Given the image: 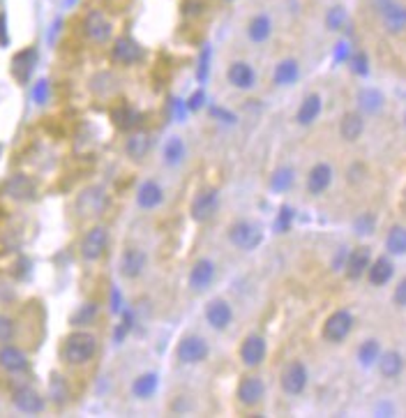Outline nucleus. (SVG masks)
Here are the masks:
<instances>
[{
  "label": "nucleus",
  "instance_id": "f257e3e1",
  "mask_svg": "<svg viewBox=\"0 0 406 418\" xmlns=\"http://www.w3.org/2000/svg\"><path fill=\"white\" fill-rule=\"evenodd\" d=\"M95 351H97V340L90 333H72L65 346H62V353H65V360L72 363V365H83L88 363Z\"/></svg>",
  "mask_w": 406,
  "mask_h": 418
},
{
  "label": "nucleus",
  "instance_id": "f03ea898",
  "mask_svg": "<svg viewBox=\"0 0 406 418\" xmlns=\"http://www.w3.org/2000/svg\"><path fill=\"white\" fill-rule=\"evenodd\" d=\"M109 245V229L107 227H93L81 241V257L86 262H97V259L107 252Z\"/></svg>",
  "mask_w": 406,
  "mask_h": 418
},
{
  "label": "nucleus",
  "instance_id": "7ed1b4c3",
  "mask_svg": "<svg viewBox=\"0 0 406 418\" xmlns=\"http://www.w3.org/2000/svg\"><path fill=\"white\" fill-rule=\"evenodd\" d=\"M229 241L241 250H254L261 243V229L254 222L241 220L229 227Z\"/></svg>",
  "mask_w": 406,
  "mask_h": 418
},
{
  "label": "nucleus",
  "instance_id": "20e7f679",
  "mask_svg": "<svg viewBox=\"0 0 406 418\" xmlns=\"http://www.w3.org/2000/svg\"><path fill=\"white\" fill-rule=\"evenodd\" d=\"M351 328H353L351 312L337 310V312H332L328 319H325V323H323V337L328 342H341L349 333H351Z\"/></svg>",
  "mask_w": 406,
  "mask_h": 418
},
{
  "label": "nucleus",
  "instance_id": "39448f33",
  "mask_svg": "<svg viewBox=\"0 0 406 418\" xmlns=\"http://www.w3.org/2000/svg\"><path fill=\"white\" fill-rule=\"evenodd\" d=\"M176 353H178L180 363L194 365V363H201V360H205V356H208V342H205L201 335H187L180 340Z\"/></svg>",
  "mask_w": 406,
  "mask_h": 418
},
{
  "label": "nucleus",
  "instance_id": "423d86ee",
  "mask_svg": "<svg viewBox=\"0 0 406 418\" xmlns=\"http://www.w3.org/2000/svg\"><path fill=\"white\" fill-rule=\"evenodd\" d=\"M104 206H107V192L97 185L86 187L76 199V210H79V215H83V217L100 215V213L104 210Z\"/></svg>",
  "mask_w": 406,
  "mask_h": 418
},
{
  "label": "nucleus",
  "instance_id": "0eeeda50",
  "mask_svg": "<svg viewBox=\"0 0 406 418\" xmlns=\"http://www.w3.org/2000/svg\"><path fill=\"white\" fill-rule=\"evenodd\" d=\"M307 386V368L300 360H293L282 372V389L289 396H300Z\"/></svg>",
  "mask_w": 406,
  "mask_h": 418
},
{
  "label": "nucleus",
  "instance_id": "6e6552de",
  "mask_svg": "<svg viewBox=\"0 0 406 418\" xmlns=\"http://www.w3.org/2000/svg\"><path fill=\"white\" fill-rule=\"evenodd\" d=\"M264 393H266V386L261 382V377L257 375L243 377L241 384H238V400H241V405L245 407H257L259 402L264 400Z\"/></svg>",
  "mask_w": 406,
  "mask_h": 418
},
{
  "label": "nucleus",
  "instance_id": "1a4fd4ad",
  "mask_svg": "<svg viewBox=\"0 0 406 418\" xmlns=\"http://www.w3.org/2000/svg\"><path fill=\"white\" fill-rule=\"evenodd\" d=\"M266 358V340L261 335H248L241 344V360L248 368L261 365V360Z\"/></svg>",
  "mask_w": 406,
  "mask_h": 418
},
{
  "label": "nucleus",
  "instance_id": "9d476101",
  "mask_svg": "<svg viewBox=\"0 0 406 418\" xmlns=\"http://www.w3.org/2000/svg\"><path fill=\"white\" fill-rule=\"evenodd\" d=\"M83 28H86V35L97 44L107 42V39L111 37V23L100 10L88 12V17H86V21H83Z\"/></svg>",
  "mask_w": 406,
  "mask_h": 418
},
{
  "label": "nucleus",
  "instance_id": "9b49d317",
  "mask_svg": "<svg viewBox=\"0 0 406 418\" xmlns=\"http://www.w3.org/2000/svg\"><path fill=\"white\" fill-rule=\"evenodd\" d=\"M226 79L231 86H236V88L248 90L257 83V72H254V67L250 62L238 60V62H231V67L226 69Z\"/></svg>",
  "mask_w": 406,
  "mask_h": 418
},
{
  "label": "nucleus",
  "instance_id": "f8f14e48",
  "mask_svg": "<svg viewBox=\"0 0 406 418\" xmlns=\"http://www.w3.org/2000/svg\"><path fill=\"white\" fill-rule=\"evenodd\" d=\"M215 210H217V192L215 190L198 192L192 201V208H189V213H192V217L196 220V222H205V220H210L215 215Z\"/></svg>",
  "mask_w": 406,
  "mask_h": 418
},
{
  "label": "nucleus",
  "instance_id": "ddd939ff",
  "mask_svg": "<svg viewBox=\"0 0 406 418\" xmlns=\"http://www.w3.org/2000/svg\"><path fill=\"white\" fill-rule=\"evenodd\" d=\"M381 21H384V28L390 35H400L406 30V5L393 0L384 12H381Z\"/></svg>",
  "mask_w": 406,
  "mask_h": 418
},
{
  "label": "nucleus",
  "instance_id": "4468645a",
  "mask_svg": "<svg viewBox=\"0 0 406 418\" xmlns=\"http://www.w3.org/2000/svg\"><path fill=\"white\" fill-rule=\"evenodd\" d=\"M14 407L23 414H39L44 409V398L30 386H21L14 391Z\"/></svg>",
  "mask_w": 406,
  "mask_h": 418
},
{
  "label": "nucleus",
  "instance_id": "2eb2a0df",
  "mask_svg": "<svg viewBox=\"0 0 406 418\" xmlns=\"http://www.w3.org/2000/svg\"><path fill=\"white\" fill-rule=\"evenodd\" d=\"M215 280V264L210 259H198V262L192 266V271H189V287L194 291H205Z\"/></svg>",
  "mask_w": 406,
  "mask_h": 418
},
{
  "label": "nucleus",
  "instance_id": "dca6fc26",
  "mask_svg": "<svg viewBox=\"0 0 406 418\" xmlns=\"http://www.w3.org/2000/svg\"><path fill=\"white\" fill-rule=\"evenodd\" d=\"M205 319H208V323L215 330H224L231 323V319H234V310H231V305L224 298H215L205 307Z\"/></svg>",
  "mask_w": 406,
  "mask_h": 418
},
{
  "label": "nucleus",
  "instance_id": "f3484780",
  "mask_svg": "<svg viewBox=\"0 0 406 418\" xmlns=\"http://www.w3.org/2000/svg\"><path fill=\"white\" fill-rule=\"evenodd\" d=\"M143 268H146V252L139 248H127L121 257V273L127 280H134L143 273Z\"/></svg>",
  "mask_w": 406,
  "mask_h": 418
},
{
  "label": "nucleus",
  "instance_id": "a211bd4d",
  "mask_svg": "<svg viewBox=\"0 0 406 418\" xmlns=\"http://www.w3.org/2000/svg\"><path fill=\"white\" fill-rule=\"evenodd\" d=\"M5 194L10 196V199L28 201L35 196V183L28 176H23V173H17V176H12L5 183Z\"/></svg>",
  "mask_w": 406,
  "mask_h": 418
},
{
  "label": "nucleus",
  "instance_id": "6ab92c4d",
  "mask_svg": "<svg viewBox=\"0 0 406 418\" xmlns=\"http://www.w3.org/2000/svg\"><path fill=\"white\" fill-rule=\"evenodd\" d=\"M111 56H114L116 62H121V65H132V62H137L141 58V46L130 37H121L116 39Z\"/></svg>",
  "mask_w": 406,
  "mask_h": 418
},
{
  "label": "nucleus",
  "instance_id": "aec40b11",
  "mask_svg": "<svg viewBox=\"0 0 406 418\" xmlns=\"http://www.w3.org/2000/svg\"><path fill=\"white\" fill-rule=\"evenodd\" d=\"M332 183V169H330V164H316V167H312V171H309V176H307V190L312 192V194H323L325 190L330 187Z\"/></svg>",
  "mask_w": 406,
  "mask_h": 418
},
{
  "label": "nucleus",
  "instance_id": "412c9836",
  "mask_svg": "<svg viewBox=\"0 0 406 418\" xmlns=\"http://www.w3.org/2000/svg\"><path fill=\"white\" fill-rule=\"evenodd\" d=\"M0 368L7 370V372H26L28 356L17 346H3L0 349Z\"/></svg>",
  "mask_w": 406,
  "mask_h": 418
},
{
  "label": "nucleus",
  "instance_id": "4be33fe9",
  "mask_svg": "<svg viewBox=\"0 0 406 418\" xmlns=\"http://www.w3.org/2000/svg\"><path fill=\"white\" fill-rule=\"evenodd\" d=\"M367 268H370V250L367 248H358V250L351 252V255H349L346 275L351 280L363 278V275L367 273Z\"/></svg>",
  "mask_w": 406,
  "mask_h": 418
},
{
  "label": "nucleus",
  "instance_id": "5701e85b",
  "mask_svg": "<svg viewBox=\"0 0 406 418\" xmlns=\"http://www.w3.org/2000/svg\"><path fill=\"white\" fill-rule=\"evenodd\" d=\"M395 268H393V262H390L388 257H379L377 262H372L370 268H367V275H370V282L372 285H386V282L393 278Z\"/></svg>",
  "mask_w": 406,
  "mask_h": 418
},
{
  "label": "nucleus",
  "instance_id": "b1692460",
  "mask_svg": "<svg viewBox=\"0 0 406 418\" xmlns=\"http://www.w3.org/2000/svg\"><path fill=\"white\" fill-rule=\"evenodd\" d=\"M164 199V194H162V187H159L157 183H153V180H148V183H143L139 187V194H137V203L141 208H155L159 206Z\"/></svg>",
  "mask_w": 406,
  "mask_h": 418
},
{
  "label": "nucleus",
  "instance_id": "393cba45",
  "mask_svg": "<svg viewBox=\"0 0 406 418\" xmlns=\"http://www.w3.org/2000/svg\"><path fill=\"white\" fill-rule=\"evenodd\" d=\"M125 153L132 157V160H143L150 153V137L146 132H137L127 139L125 144Z\"/></svg>",
  "mask_w": 406,
  "mask_h": 418
},
{
  "label": "nucleus",
  "instance_id": "a878e982",
  "mask_svg": "<svg viewBox=\"0 0 406 418\" xmlns=\"http://www.w3.org/2000/svg\"><path fill=\"white\" fill-rule=\"evenodd\" d=\"M318 114H321V97L318 95H307L305 100H302V104L298 109V116H296V121L300 125H312Z\"/></svg>",
  "mask_w": 406,
  "mask_h": 418
},
{
  "label": "nucleus",
  "instance_id": "bb28decb",
  "mask_svg": "<svg viewBox=\"0 0 406 418\" xmlns=\"http://www.w3.org/2000/svg\"><path fill=\"white\" fill-rule=\"evenodd\" d=\"M377 363H379L381 375L388 377V379H393V377H397L404 370V358L400 351H386L384 356H379Z\"/></svg>",
  "mask_w": 406,
  "mask_h": 418
},
{
  "label": "nucleus",
  "instance_id": "cd10ccee",
  "mask_svg": "<svg viewBox=\"0 0 406 418\" xmlns=\"http://www.w3.org/2000/svg\"><path fill=\"white\" fill-rule=\"evenodd\" d=\"M270 33H273V21H270L266 14H257V17L250 21L248 35H250L252 42H266V39L270 37Z\"/></svg>",
  "mask_w": 406,
  "mask_h": 418
},
{
  "label": "nucleus",
  "instance_id": "c85d7f7f",
  "mask_svg": "<svg viewBox=\"0 0 406 418\" xmlns=\"http://www.w3.org/2000/svg\"><path fill=\"white\" fill-rule=\"evenodd\" d=\"M365 130V121L360 114H346L339 123V134L346 141H356Z\"/></svg>",
  "mask_w": 406,
  "mask_h": 418
},
{
  "label": "nucleus",
  "instance_id": "c756f323",
  "mask_svg": "<svg viewBox=\"0 0 406 418\" xmlns=\"http://www.w3.org/2000/svg\"><path fill=\"white\" fill-rule=\"evenodd\" d=\"M298 74H300L298 62L293 58H286L275 67V83L277 86H291V83H296Z\"/></svg>",
  "mask_w": 406,
  "mask_h": 418
},
{
  "label": "nucleus",
  "instance_id": "7c9ffc66",
  "mask_svg": "<svg viewBox=\"0 0 406 418\" xmlns=\"http://www.w3.org/2000/svg\"><path fill=\"white\" fill-rule=\"evenodd\" d=\"M386 248L390 255H406V229L393 227L386 236Z\"/></svg>",
  "mask_w": 406,
  "mask_h": 418
},
{
  "label": "nucleus",
  "instance_id": "2f4dec72",
  "mask_svg": "<svg viewBox=\"0 0 406 418\" xmlns=\"http://www.w3.org/2000/svg\"><path fill=\"white\" fill-rule=\"evenodd\" d=\"M358 102H360V109L367 114H377L381 107H384V95H381L379 90L374 88H365L360 90V95H358Z\"/></svg>",
  "mask_w": 406,
  "mask_h": 418
},
{
  "label": "nucleus",
  "instance_id": "473e14b6",
  "mask_svg": "<svg viewBox=\"0 0 406 418\" xmlns=\"http://www.w3.org/2000/svg\"><path fill=\"white\" fill-rule=\"evenodd\" d=\"M132 391H134V396H137V398H150L157 391V375H150L148 372V375L137 377V382H134Z\"/></svg>",
  "mask_w": 406,
  "mask_h": 418
},
{
  "label": "nucleus",
  "instance_id": "72a5a7b5",
  "mask_svg": "<svg viewBox=\"0 0 406 418\" xmlns=\"http://www.w3.org/2000/svg\"><path fill=\"white\" fill-rule=\"evenodd\" d=\"M381 356V349H379V342L377 340H367L360 344V349H358V360L363 363V365H374V363L379 360Z\"/></svg>",
  "mask_w": 406,
  "mask_h": 418
},
{
  "label": "nucleus",
  "instance_id": "f704fd0d",
  "mask_svg": "<svg viewBox=\"0 0 406 418\" xmlns=\"http://www.w3.org/2000/svg\"><path fill=\"white\" fill-rule=\"evenodd\" d=\"M270 185H273V190H277V192L289 190V187L293 185V169L291 167H280L273 173V178H270Z\"/></svg>",
  "mask_w": 406,
  "mask_h": 418
},
{
  "label": "nucleus",
  "instance_id": "c9c22d12",
  "mask_svg": "<svg viewBox=\"0 0 406 418\" xmlns=\"http://www.w3.org/2000/svg\"><path fill=\"white\" fill-rule=\"evenodd\" d=\"M164 157L169 164H178L182 162V157H185V144H182L180 137H171L169 144L164 148Z\"/></svg>",
  "mask_w": 406,
  "mask_h": 418
},
{
  "label": "nucleus",
  "instance_id": "e433bc0d",
  "mask_svg": "<svg viewBox=\"0 0 406 418\" xmlns=\"http://www.w3.org/2000/svg\"><path fill=\"white\" fill-rule=\"evenodd\" d=\"M114 121H116V125L121 130H132L134 125L139 123V114L134 112V109H130V107H121L118 112L114 114Z\"/></svg>",
  "mask_w": 406,
  "mask_h": 418
},
{
  "label": "nucleus",
  "instance_id": "4c0bfd02",
  "mask_svg": "<svg viewBox=\"0 0 406 418\" xmlns=\"http://www.w3.org/2000/svg\"><path fill=\"white\" fill-rule=\"evenodd\" d=\"M344 21H346V10L344 7H332V10L328 12V17H325V26H328L330 30H339L341 26H344Z\"/></svg>",
  "mask_w": 406,
  "mask_h": 418
},
{
  "label": "nucleus",
  "instance_id": "58836bf2",
  "mask_svg": "<svg viewBox=\"0 0 406 418\" xmlns=\"http://www.w3.org/2000/svg\"><path fill=\"white\" fill-rule=\"evenodd\" d=\"M14 337V321L0 314V342H10Z\"/></svg>",
  "mask_w": 406,
  "mask_h": 418
},
{
  "label": "nucleus",
  "instance_id": "ea45409f",
  "mask_svg": "<svg viewBox=\"0 0 406 418\" xmlns=\"http://www.w3.org/2000/svg\"><path fill=\"white\" fill-rule=\"evenodd\" d=\"M51 396H53L55 402H58V405H62V402L67 400V389H65V384H62L60 377H53V382H51Z\"/></svg>",
  "mask_w": 406,
  "mask_h": 418
},
{
  "label": "nucleus",
  "instance_id": "a19ab883",
  "mask_svg": "<svg viewBox=\"0 0 406 418\" xmlns=\"http://www.w3.org/2000/svg\"><path fill=\"white\" fill-rule=\"evenodd\" d=\"M351 69L356 74H367V56L365 53H356L351 58Z\"/></svg>",
  "mask_w": 406,
  "mask_h": 418
},
{
  "label": "nucleus",
  "instance_id": "79ce46f5",
  "mask_svg": "<svg viewBox=\"0 0 406 418\" xmlns=\"http://www.w3.org/2000/svg\"><path fill=\"white\" fill-rule=\"evenodd\" d=\"M393 298H395L397 305H406V278L395 287V296Z\"/></svg>",
  "mask_w": 406,
  "mask_h": 418
},
{
  "label": "nucleus",
  "instance_id": "37998d69",
  "mask_svg": "<svg viewBox=\"0 0 406 418\" xmlns=\"http://www.w3.org/2000/svg\"><path fill=\"white\" fill-rule=\"evenodd\" d=\"M370 3H372V7H374V12L381 14L390 3H393V0H370Z\"/></svg>",
  "mask_w": 406,
  "mask_h": 418
},
{
  "label": "nucleus",
  "instance_id": "c03bdc74",
  "mask_svg": "<svg viewBox=\"0 0 406 418\" xmlns=\"http://www.w3.org/2000/svg\"><path fill=\"white\" fill-rule=\"evenodd\" d=\"M201 104H203V93L198 90L196 95H192V97H189V109H194V112H196V109L201 107Z\"/></svg>",
  "mask_w": 406,
  "mask_h": 418
},
{
  "label": "nucleus",
  "instance_id": "a18cd8bd",
  "mask_svg": "<svg viewBox=\"0 0 406 418\" xmlns=\"http://www.w3.org/2000/svg\"><path fill=\"white\" fill-rule=\"evenodd\" d=\"M44 93H46V83L42 81V83L37 86V90H35V97H37L39 102H42V100H44Z\"/></svg>",
  "mask_w": 406,
  "mask_h": 418
}]
</instances>
